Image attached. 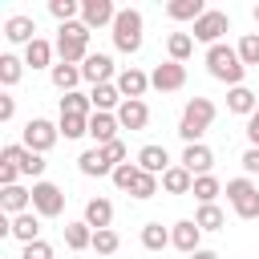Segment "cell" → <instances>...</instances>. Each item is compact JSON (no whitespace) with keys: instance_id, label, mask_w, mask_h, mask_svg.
<instances>
[{"instance_id":"obj_41","label":"cell","mask_w":259,"mask_h":259,"mask_svg":"<svg viewBox=\"0 0 259 259\" xmlns=\"http://www.w3.org/2000/svg\"><path fill=\"white\" fill-rule=\"evenodd\" d=\"M235 49H239V61H243L247 69H251V65H259V32H247Z\"/></svg>"},{"instance_id":"obj_28","label":"cell","mask_w":259,"mask_h":259,"mask_svg":"<svg viewBox=\"0 0 259 259\" xmlns=\"http://www.w3.org/2000/svg\"><path fill=\"white\" fill-rule=\"evenodd\" d=\"M53 53H57V45H49V40H32L28 49H24V65H32V69H53Z\"/></svg>"},{"instance_id":"obj_7","label":"cell","mask_w":259,"mask_h":259,"mask_svg":"<svg viewBox=\"0 0 259 259\" xmlns=\"http://www.w3.org/2000/svg\"><path fill=\"white\" fill-rule=\"evenodd\" d=\"M0 162H12L24 178H36V182H40V174H45V166H49L45 154H32V150L20 146V142H8V146L0 150Z\"/></svg>"},{"instance_id":"obj_26","label":"cell","mask_w":259,"mask_h":259,"mask_svg":"<svg viewBox=\"0 0 259 259\" xmlns=\"http://www.w3.org/2000/svg\"><path fill=\"white\" fill-rule=\"evenodd\" d=\"M162 190H166V194H190V190H194V174H190L186 166H170V170L162 174Z\"/></svg>"},{"instance_id":"obj_45","label":"cell","mask_w":259,"mask_h":259,"mask_svg":"<svg viewBox=\"0 0 259 259\" xmlns=\"http://www.w3.org/2000/svg\"><path fill=\"white\" fill-rule=\"evenodd\" d=\"M239 162H243V170H247V174H259V146H247Z\"/></svg>"},{"instance_id":"obj_50","label":"cell","mask_w":259,"mask_h":259,"mask_svg":"<svg viewBox=\"0 0 259 259\" xmlns=\"http://www.w3.org/2000/svg\"><path fill=\"white\" fill-rule=\"evenodd\" d=\"M255 24H259V4H255Z\"/></svg>"},{"instance_id":"obj_30","label":"cell","mask_w":259,"mask_h":259,"mask_svg":"<svg viewBox=\"0 0 259 259\" xmlns=\"http://www.w3.org/2000/svg\"><path fill=\"white\" fill-rule=\"evenodd\" d=\"M202 12H206L202 0H170V4H166V16H170V20H198Z\"/></svg>"},{"instance_id":"obj_44","label":"cell","mask_w":259,"mask_h":259,"mask_svg":"<svg viewBox=\"0 0 259 259\" xmlns=\"http://www.w3.org/2000/svg\"><path fill=\"white\" fill-rule=\"evenodd\" d=\"M101 154H105V158H109L113 166H121V162H125V142L117 138V142H109V146H101Z\"/></svg>"},{"instance_id":"obj_39","label":"cell","mask_w":259,"mask_h":259,"mask_svg":"<svg viewBox=\"0 0 259 259\" xmlns=\"http://www.w3.org/2000/svg\"><path fill=\"white\" fill-rule=\"evenodd\" d=\"M138 174H142V170H138V162H121V166H117L109 178H113V186H117V190H134Z\"/></svg>"},{"instance_id":"obj_46","label":"cell","mask_w":259,"mask_h":259,"mask_svg":"<svg viewBox=\"0 0 259 259\" xmlns=\"http://www.w3.org/2000/svg\"><path fill=\"white\" fill-rule=\"evenodd\" d=\"M12 117H16V97L0 93V121H12Z\"/></svg>"},{"instance_id":"obj_1","label":"cell","mask_w":259,"mask_h":259,"mask_svg":"<svg viewBox=\"0 0 259 259\" xmlns=\"http://www.w3.org/2000/svg\"><path fill=\"white\" fill-rule=\"evenodd\" d=\"M214 101L210 97H190L186 105H182V117H178V138L186 142V146H194V142H202V134L214 125Z\"/></svg>"},{"instance_id":"obj_40","label":"cell","mask_w":259,"mask_h":259,"mask_svg":"<svg viewBox=\"0 0 259 259\" xmlns=\"http://www.w3.org/2000/svg\"><path fill=\"white\" fill-rule=\"evenodd\" d=\"M117 247H121V239H117V231H113V227L93 231V251H97V255H113Z\"/></svg>"},{"instance_id":"obj_19","label":"cell","mask_w":259,"mask_h":259,"mask_svg":"<svg viewBox=\"0 0 259 259\" xmlns=\"http://www.w3.org/2000/svg\"><path fill=\"white\" fill-rule=\"evenodd\" d=\"M117 125L121 130H146L150 125V105L146 101H121L117 105Z\"/></svg>"},{"instance_id":"obj_33","label":"cell","mask_w":259,"mask_h":259,"mask_svg":"<svg viewBox=\"0 0 259 259\" xmlns=\"http://www.w3.org/2000/svg\"><path fill=\"white\" fill-rule=\"evenodd\" d=\"M142 247H146V251H166V247H170V231H166L162 223H146V227H142Z\"/></svg>"},{"instance_id":"obj_11","label":"cell","mask_w":259,"mask_h":259,"mask_svg":"<svg viewBox=\"0 0 259 259\" xmlns=\"http://www.w3.org/2000/svg\"><path fill=\"white\" fill-rule=\"evenodd\" d=\"M113 20H117V8H113V0H81V24L93 32V28H113Z\"/></svg>"},{"instance_id":"obj_18","label":"cell","mask_w":259,"mask_h":259,"mask_svg":"<svg viewBox=\"0 0 259 259\" xmlns=\"http://www.w3.org/2000/svg\"><path fill=\"white\" fill-rule=\"evenodd\" d=\"M0 210H4L8 219L32 210V190H24L20 182H16V186H4V190H0Z\"/></svg>"},{"instance_id":"obj_14","label":"cell","mask_w":259,"mask_h":259,"mask_svg":"<svg viewBox=\"0 0 259 259\" xmlns=\"http://www.w3.org/2000/svg\"><path fill=\"white\" fill-rule=\"evenodd\" d=\"M113 85H117V93H121L125 101H142V97H146V89H150V73H142L138 65H130V69H121V73H117V81H113Z\"/></svg>"},{"instance_id":"obj_31","label":"cell","mask_w":259,"mask_h":259,"mask_svg":"<svg viewBox=\"0 0 259 259\" xmlns=\"http://www.w3.org/2000/svg\"><path fill=\"white\" fill-rule=\"evenodd\" d=\"M194 198H198V206H206V202H214L219 194H223V182L214 178V174H198L194 178V190H190Z\"/></svg>"},{"instance_id":"obj_2","label":"cell","mask_w":259,"mask_h":259,"mask_svg":"<svg viewBox=\"0 0 259 259\" xmlns=\"http://www.w3.org/2000/svg\"><path fill=\"white\" fill-rule=\"evenodd\" d=\"M206 73H210L214 81L239 89L243 77H247V65L239 61V49H231V45H210V49H206Z\"/></svg>"},{"instance_id":"obj_48","label":"cell","mask_w":259,"mask_h":259,"mask_svg":"<svg viewBox=\"0 0 259 259\" xmlns=\"http://www.w3.org/2000/svg\"><path fill=\"white\" fill-rule=\"evenodd\" d=\"M247 142H251V146H259V109L247 117Z\"/></svg>"},{"instance_id":"obj_49","label":"cell","mask_w":259,"mask_h":259,"mask_svg":"<svg viewBox=\"0 0 259 259\" xmlns=\"http://www.w3.org/2000/svg\"><path fill=\"white\" fill-rule=\"evenodd\" d=\"M190 259H219V255H214V251H206V247H202V251H194V255H190Z\"/></svg>"},{"instance_id":"obj_36","label":"cell","mask_w":259,"mask_h":259,"mask_svg":"<svg viewBox=\"0 0 259 259\" xmlns=\"http://www.w3.org/2000/svg\"><path fill=\"white\" fill-rule=\"evenodd\" d=\"M57 130L65 134V142H73V138H85V134H89V117H77V113H61Z\"/></svg>"},{"instance_id":"obj_42","label":"cell","mask_w":259,"mask_h":259,"mask_svg":"<svg viewBox=\"0 0 259 259\" xmlns=\"http://www.w3.org/2000/svg\"><path fill=\"white\" fill-rule=\"evenodd\" d=\"M158 186H162V178H154V174H146V170H142L130 194H134V198H154V194H158Z\"/></svg>"},{"instance_id":"obj_27","label":"cell","mask_w":259,"mask_h":259,"mask_svg":"<svg viewBox=\"0 0 259 259\" xmlns=\"http://www.w3.org/2000/svg\"><path fill=\"white\" fill-rule=\"evenodd\" d=\"M85 223H89L93 231H105V227L113 223V202H109V198H89V202H85Z\"/></svg>"},{"instance_id":"obj_15","label":"cell","mask_w":259,"mask_h":259,"mask_svg":"<svg viewBox=\"0 0 259 259\" xmlns=\"http://www.w3.org/2000/svg\"><path fill=\"white\" fill-rule=\"evenodd\" d=\"M4 36H8L12 45H24V49H28V45L36 40V20L24 16V12H16V16L4 20Z\"/></svg>"},{"instance_id":"obj_9","label":"cell","mask_w":259,"mask_h":259,"mask_svg":"<svg viewBox=\"0 0 259 259\" xmlns=\"http://www.w3.org/2000/svg\"><path fill=\"white\" fill-rule=\"evenodd\" d=\"M32 210L40 214V219H57V214H65V190L57 186V182H32Z\"/></svg>"},{"instance_id":"obj_13","label":"cell","mask_w":259,"mask_h":259,"mask_svg":"<svg viewBox=\"0 0 259 259\" xmlns=\"http://www.w3.org/2000/svg\"><path fill=\"white\" fill-rule=\"evenodd\" d=\"M170 247H178L182 255H194V251H202V227H198L194 219H182V223H174V227H170Z\"/></svg>"},{"instance_id":"obj_25","label":"cell","mask_w":259,"mask_h":259,"mask_svg":"<svg viewBox=\"0 0 259 259\" xmlns=\"http://www.w3.org/2000/svg\"><path fill=\"white\" fill-rule=\"evenodd\" d=\"M227 109H231V113L251 117V113L259 109V93H255V89H247V85H239V89H231V93H227Z\"/></svg>"},{"instance_id":"obj_3","label":"cell","mask_w":259,"mask_h":259,"mask_svg":"<svg viewBox=\"0 0 259 259\" xmlns=\"http://www.w3.org/2000/svg\"><path fill=\"white\" fill-rule=\"evenodd\" d=\"M57 57L65 65H85V57H89V28L81 20L57 28Z\"/></svg>"},{"instance_id":"obj_17","label":"cell","mask_w":259,"mask_h":259,"mask_svg":"<svg viewBox=\"0 0 259 259\" xmlns=\"http://www.w3.org/2000/svg\"><path fill=\"white\" fill-rule=\"evenodd\" d=\"M170 166H174V162H170L166 146H142V150H138V170H146V174L162 178V174H166Z\"/></svg>"},{"instance_id":"obj_5","label":"cell","mask_w":259,"mask_h":259,"mask_svg":"<svg viewBox=\"0 0 259 259\" xmlns=\"http://www.w3.org/2000/svg\"><path fill=\"white\" fill-rule=\"evenodd\" d=\"M227 202H231V210L239 214V219H259V186L251 182V178H231L227 182Z\"/></svg>"},{"instance_id":"obj_21","label":"cell","mask_w":259,"mask_h":259,"mask_svg":"<svg viewBox=\"0 0 259 259\" xmlns=\"http://www.w3.org/2000/svg\"><path fill=\"white\" fill-rule=\"evenodd\" d=\"M8 235H12V239H20L24 247H28V243H36V239H40V214H36V210L16 214V219L8 223Z\"/></svg>"},{"instance_id":"obj_34","label":"cell","mask_w":259,"mask_h":259,"mask_svg":"<svg viewBox=\"0 0 259 259\" xmlns=\"http://www.w3.org/2000/svg\"><path fill=\"white\" fill-rule=\"evenodd\" d=\"M61 113H77V117H93V101H89V93H65L61 97Z\"/></svg>"},{"instance_id":"obj_4","label":"cell","mask_w":259,"mask_h":259,"mask_svg":"<svg viewBox=\"0 0 259 259\" xmlns=\"http://www.w3.org/2000/svg\"><path fill=\"white\" fill-rule=\"evenodd\" d=\"M113 49L134 57L142 49V12L138 8H117V20H113Z\"/></svg>"},{"instance_id":"obj_37","label":"cell","mask_w":259,"mask_h":259,"mask_svg":"<svg viewBox=\"0 0 259 259\" xmlns=\"http://www.w3.org/2000/svg\"><path fill=\"white\" fill-rule=\"evenodd\" d=\"M20 77H24V61L12 57V53H4L0 57V85H16Z\"/></svg>"},{"instance_id":"obj_23","label":"cell","mask_w":259,"mask_h":259,"mask_svg":"<svg viewBox=\"0 0 259 259\" xmlns=\"http://www.w3.org/2000/svg\"><path fill=\"white\" fill-rule=\"evenodd\" d=\"M49 77H53V85H57L61 93H77V85L85 81V77H81V65H65V61H57V65L49 69Z\"/></svg>"},{"instance_id":"obj_22","label":"cell","mask_w":259,"mask_h":259,"mask_svg":"<svg viewBox=\"0 0 259 259\" xmlns=\"http://www.w3.org/2000/svg\"><path fill=\"white\" fill-rule=\"evenodd\" d=\"M117 113H93L89 117V138L97 142V146H109V142H117Z\"/></svg>"},{"instance_id":"obj_35","label":"cell","mask_w":259,"mask_h":259,"mask_svg":"<svg viewBox=\"0 0 259 259\" xmlns=\"http://www.w3.org/2000/svg\"><path fill=\"white\" fill-rule=\"evenodd\" d=\"M194 223H198L202 231H223V223H227V214H223V206H219V202H206V206H198V214H194Z\"/></svg>"},{"instance_id":"obj_20","label":"cell","mask_w":259,"mask_h":259,"mask_svg":"<svg viewBox=\"0 0 259 259\" xmlns=\"http://www.w3.org/2000/svg\"><path fill=\"white\" fill-rule=\"evenodd\" d=\"M77 170H81L85 178H105V174H113L117 166H113V162L101 154V146H93V150H85V154L77 158Z\"/></svg>"},{"instance_id":"obj_6","label":"cell","mask_w":259,"mask_h":259,"mask_svg":"<svg viewBox=\"0 0 259 259\" xmlns=\"http://www.w3.org/2000/svg\"><path fill=\"white\" fill-rule=\"evenodd\" d=\"M223 32H231V16H227L223 8H206V12L194 20V28H190V36L202 40L206 49H210V45H223Z\"/></svg>"},{"instance_id":"obj_24","label":"cell","mask_w":259,"mask_h":259,"mask_svg":"<svg viewBox=\"0 0 259 259\" xmlns=\"http://www.w3.org/2000/svg\"><path fill=\"white\" fill-rule=\"evenodd\" d=\"M89 101H93V113H117V105L125 97L117 93V85H93L89 89Z\"/></svg>"},{"instance_id":"obj_12","label":"cell","mask_w":259,"mask_h":259,"mask_svg":"<svg viewBox=\"0 0 259 259\" xmlns=\"http://www.w3.org/2000/svg\"><path fill=\"white\" fill-rule=\"evenodd\" d=\"M81 77H85L89 85H113V81H117L113 57H109V53H89L85 65H81Z\"/></svg>"},{"instance_id":"obj_8","label":"cell","mask_w":259,"mask_h":259,"mask_svg":"<svg viewBox=\"0 0 259 259\" xmlns=\"http://www.w3.org/2000/svg\"><path fill=\"white\" fill-rule=\"evenodd\" d=\"M57 138H61V130H57L53 121H45V117H32V121H24L20 146H28L32 154H49V150L57 146Z\"/></svg>"},{"instance_id":"obj_16","label":"cell","mask_w":259,"mask_h":259,"mask_svg":"<svg viewBox=\"0 0 259 259\" xmlns=\"http://www.w3.org/2000/svg\"><path fill=\"white\" fill-rule=\"evenodd\" d=\"M178 166H186L194 178H198V174H210V166H214V150L202 146V142H194V146L182 150V162H178Z\"/></svg>"},{"instance_id":"obj_47","label":"cell","mask_w":259,"mask_h":259,"mask_svg":"<svg viewBox=\"0 0 259 259\" xmlns=\"http://www.w3.org/2000/svg\"><path fill=\"white\" fill-rule=\"evenodd\" d=\"M16 178H20V170L12 162H0V186H16Z\"/></svg>"},{"instance_id":"obj_29","label":"cell","mask_w":259,"mask_h":259,"mask_svg":"<svg viewBox=\"0 0 259 259\" xmlns=\"http://www.w3.org/2000/svg\"><path fill=\"white\" fill-rule=\"evenodd\" d=\"M65 247L69 251H85L93 247V227L81 219V223H65Z\"/></svg>"},{"instance_id":"obj_32","label":"cell","mask_w":259,"mask_h":259,"mask_svg":"<svg viewBox=\"0 0 259 259\" xmlns=\"http://www.w3.org/2000/svg\"><path fill=\"white\" fill-rule=\"evenodd\" d=\"M166 53H170V61L182 65V61L194 53V36H190V32H170V36H166Z\"/></svg>"},{"instance_id":"obj_38","label":"cell","mask_w":259,"mask_h":259,"mask_svg":"<svg viewBox=\"0 0 259 259\" xmlns=\"http://www.w3.org/2000/svg\"><path fill=\"white\" fill-rule=\"evenodd\" d=\"M49 12H53L61 24H73V20L81 16V4H77V0H49Z\"/></svg>"},{"instance_id":"obj_43","label":"cell","mask_w":259,"mask_h":259,"mask_svg":"<svg viewBox=\"0 0 259 259\" xmlns=\"http://www.w3.org/2000/svg\"><path fill=\"white\" fill-rule=\"evenodd\" d=\"M20 259H53V247H49L45 239H36V243H28V247L20 251Z\"/></svg>"},{"instance_id":"obj_10","label":"cell","mask_w":259,"mask_h":259,"mask_svg":"<svg viewBox=\"0 0 259 259\" xmlns=\"http://www.w3.org/2000/svg\"><path fill=\"white\" fill-rule=\"evenodd\" d=\"M186 85V65H178V61H162V65H154V73H150V89H158V93H178Z\"/></svg>"}]
</instances>
